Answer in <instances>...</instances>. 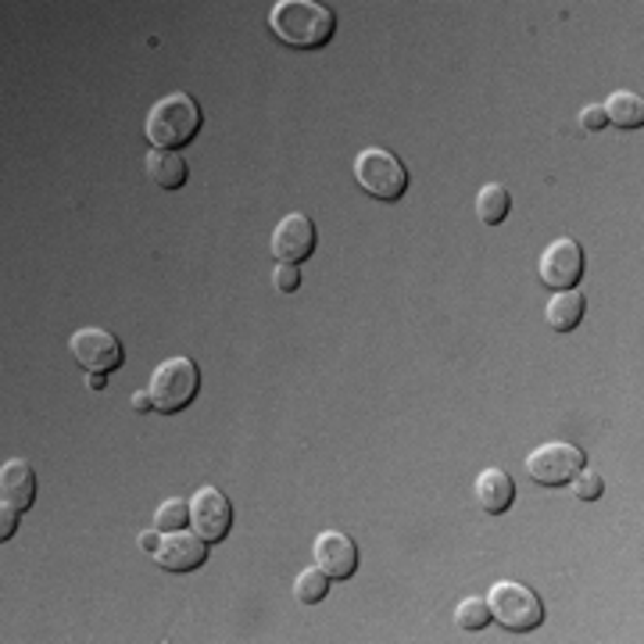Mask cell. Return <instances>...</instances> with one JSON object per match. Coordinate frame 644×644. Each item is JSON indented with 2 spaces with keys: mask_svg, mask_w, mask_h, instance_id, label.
<instances>
[{
  "mask_svg": "<svg viewBox=\"0 0 644 644\" xmlns=\"http://www.w3.org/2000/svg\"><path fill=\"white\" fill-rule=\"evenodd\" d=\"M273 287L279 290V294H294V290L301 287V269L290 262H279L273 269Z\"/></svg>",
  "mask_w": 644,
  "mask_h": 644,
  "instance_id": "obj_23",
  "label": "cell"
},
{
  "mask_svg": "<svg viewBox=\"0 0 644 644\" xmlns=\"http://www.w3.org/2000/svg\"><path fill=\"white\" fill-rule=\"evenodd\" d=\"M583 308H588V301H583V294L577 287L555 290L552 301H548V308H544V319H548V326L555 333H569L573 326H580Z\"/></svg>",
  "mask_w": 644,
  "mask_h": 644,
  "instance_id": "obj_16",
  "label": "cell"
},
{
  "mask_svg": "<svg viewBox=\"0 0 644 644\" xmlns=\"http://www.w3.org/2000/svg\"><path fill=\"white\" fill-rule=\"evenodd\" d=\"M132 412H140V416H143V412H154V405H151V394H148V387H143V391L132 394Z\"/></svg>",
  "mask_w": 644,
  "mask_h": 644,
  "instance_id": "obj_27",
  "label": "cell"
},
{
  "mask_svg": "<svg viewBox=\"0 0 644 644\" xmlns=\"http://www.w3.org/2000/svg\"><path fill=\"white\" fill-rule=\"evenodd\" d=\"M269 29L283 47L315 51L333 40L337 15L333 8L315 4V0H276L269 8Z\"/></svg>",
  "mask_w": 644,
  "mask_h": 644,
  "instance_id": "obj_1",
  "label": "cell"
},
{
  "mask_svg": "<svg viewBox=\"0 0 644 644\" xmlns=\"http://www.w3.org/2000/svg\"><path fill=\"white\" fill-rule=\"evenodd\" d=\"M143 168H148V176L162 190H179L187 184V162H184V154H179V151L151 148L148 157H143Z\"/></svg>",
  "mask_w": 644,
  "mask_h": 644,
  "instance_id": "obj_15",
  "label": "cell"
},
{
  "mask_svg": "<svg viewBox=\"0 0 644 644\" xmlns=\"http://www.w3.org/2000/svg\"><path fill=\"white\" fill-rule=\"evenodd\" d=\"M68 351L87 372H112L126 362L123 340L112 330H104V326H79V330L68 337Z\"/></svg>",
  "mask_w": 644,
  "mask_h": 644,
  "instance_id": "obj_7",
  "label": "cell"
},
{
  "mask_svg": "<svg viewBox=\"0 0 644 644\" xmlns=\"http://www.w3.org/2000/svg\"><path fill=\"white\" fill-rule=\"evenodd\" d=\"M190 522V502L184 497H165L162 505L154 508V527L157 530H179Z\"/></svg>",
  "mask_w": 644,
  "mask_h": 644,
  "instance_id": "obj_21",
  "label": "cell"
},
{
  "mask_svg": "<svg viewBox=\"0 0 644 644\" xmlns=\"http://www.w3.org/2000/svg\"><path fill=\"white\" fill-rule=\"evenodd\" d=\"M198 391H201V369H198V362L187 355H173L151 369L148 394H151L154 412H162V416L184 412L190 401L198 397Z\"/></svg>",
  "mask_w": 644,
  "mask_h": 644,
  "instance_id": "obj_3",
  "label": "cell"
},
{
  "mask_svg": "<svg viewBox=\"0 0 644 644\" xmlns=\"http://www.w3.org/2000/svg\"><path fill=\"white\" fill-rule=\"evenodd\" d=\"M0 502L15 505L18 513L36 502V472L26 458H8L0 466Z\"/></svg>",
  "mask_w": 644,
  "mask_h": 644,
  "instance_id": "obj_13",
  "label": "cell"
},
{
  "mask_svg": "<svg viewBox=\"0 0 644 644\" xmlns=\"http://www.w3.org/2000/svg\"><path fill=\"white\" fill-rule=\"evenodd\" d=\"M583 466H588V458L569 441H544L527 455L530 480L544 483V488H563V483L573 480Z\"/></svg>",
  "mask_w": 644,
  "mask_h": 644,
  "instance_id": "obj_6",
  "label": "cell"
},
{
  "mask_svg": "<svg viewBox=\"0 0 644 644\" xmlns=\"http://www.w3.org/2000/svg\"><path fill=\"white\" fill-rule=\"evenodd\" d=\"M87 387H90V391H101V387H104V372H87Z\"/></svg>",
  "mask_w": 644,
  "mask_h": 644,
  "instance_id": "obj_28",
  "label": "cell"
},
{
  "mask_svg": "<svg viewBox=\"0 0 644 644\" xmlns=\"http://www.w3.org/2000/svg\"><path fill=\"white\" fill-rule=\"evenodd\" d=\"M355 179L358 187L376 201H401L408 190V168L401 165V157L387 148H362L355 154Z\"/></svg>",
  "mask_w": 644,
  "mask_h": 644,
  "instance_id": "obj_4",
  "label": "cell"
},
{
  "mask_svg": "<svg viewBox=\"0 0 644 644\" xmlns=\"http://www.w3.org/2000/svg\"><path fill=\"white\" fill-rule=\"evenodd\" d=\"M538 276L544 287L552 290H569L580 283L583 276V248L573 237H558L548 248L541 251L538 258Z\"/></svg>",
  "mask_w": 644,
  "mask_h": 644,
  "instance_id": "obj_8",
  "label": "cell"
},
{
  "mask_svg": "<svg viewBox=\"0 0 644 644\" xmlns=\"http://www.w3.org/2000/svg\"><path fill=\"white\" fill-rule=\"evenodd\" d=\"M488 605H491V619H497L505 630H516V634L538 630L544 619V605L538 598V591L519 580H497L488 594Z\"/></svg>",
  "mask_w": 644,
  "mask_h": 644,
  "instance_id": "obj_5",
  "label": "cell"
},
{
  "mask_svg": "<svg viewBox=\"0 0 644 644\" xmlns=\"http://www.w3.org/2000/svg\"><path fill=\"white\" fill-rule=\"evenodd\" d=\"M312 555H315V566H319L330 580H348L358 566L355 541L340 530H323L312 544Z\"/></svg>",
  "mask_w": 644,
  "mask_h": 644,
  "instance_id": "obj_12",
  "label": "cell"
},
{
  "mask_svg": "<svg viewBox=\"0 0 644 644\" xmlns=\"http://www.w3.org/2000/svg\"><path fill=\"white\" fill-rule=\"evenodd\" d=\"M157 541H162V530H157V527H154V530H143V533H140V548L148 552V555H154Z\"/></svg>",
  "mask_w": 644,
  "mask_h": 644,
  "instance_id": "obj_26",
  "label": "cell"
},
{
  "mask_svg": "<svg viewBox=\"0 0 644 644\" xmlns=\"http://www.w3.org/2000/svg\"><path fill=\"white\" fill-rule=\"evenodd\" d=\"M326 591H330V577H326L319 566L301 569L298 580H294V598L301 605H319L326 598Z\"/></svg>",
  "mask_w": 644,
  "mask_h": 644,
  "instance_id": "obj_19",
  "label": "cell"
},
{
  "mask_svg": "<svg viewBox=\"0 0 644 644\" xmlns=\"http://www.w3.org/2000/svg\"><path fill=\"white\" fill-rule=\"evenodd\" d=\"M508 209H513V193H508V187H502V184H483L480 187V193H477L480 223L497 226L508 215Z\"/></svg>",
  "mask_w": 644,
  "mask_h": 644,
  "instance_id": "obj_18",
  "label": "cell"
},
{
  "mask_svg": "<svg viewBox=\"0 0 644 644\" xmlns=\"http://www.w3.org/2000/svg\"><path fill=\"white\" fill-rule=\"evenodd\" d=\"M154 563L168 569V573H190V569H198L204 558H209V541L201 538L198 530H162V541H157L154 548Z\"/></svg>",
  "mask_w": 644,
  "mask_h": 644,
  "instance_id": "obj_9",
  "label": "cell"
},
{
  "mask_svg": "<svg viewBox=\"0 0 644 644\" xmlns=\"http://www.w3.org/2000/svg\"><path fill=\"white\" fill-rule=\"evenodd\" d=\"M198 132H201V104L184 90L165 93L162 101H154L148 118H143V137H148L151 148L162 151L187 148Z\"/></svg>",
  "mask_w": 644,
  "mask_h": 644,
  "instance_id": "obj_2",
  "label": "cell"
},
{
  "mask_svg": "<svg viewBox=\"0 0 644 644\" xmlns=\"http://www.w3.org/2000/svg\"><path fill=\"white\" fill-rule=\"evenodd\" d=\"M190 527L201 533L204 541L215 544L223 541L229 527H233V505L218 488H198L190 497Z\"/></svg>",
  "mask_w": 644,
  "mask_h": 644,
  "instance_id": "obj_10",
  "label": "cell"
},
{
  "mask_svg": "<svg viewBox=\"0 0 644 644\" xmlns=\"http://www.w3.org/2000/svg\"><path fill=\"white\" fill-rule=\"evenodd\" d=\"M15 530H18V508L8 505V502H0V541H8Z\"/></svg>",
  "mask_w": 644,
  "mask_h": 644,
  "instance_id": "obj_24",
  "label": "cell"
},
{
  "mask_svg": "<svg viewBox=\"0 0 644 644\" xmlns=\"http://www.w3.org/2000/svg\"><path fill=\"white\" fill-rule=\"evenodd\" d=\"M472 494H477V505L483 508V513H505L508 505H513V497H516V483L513 477L502 469V466H488V469H480V477L477 483H472Z\"/></svg>",
  "mask_w": 644,
  "mask_h": 644,
  "instance_id": "obj_14",
  "label": "cell"
},
{
  "mask_svg": "<svg viewBox=\"0 0 644 644\" xmlns=\"http://www.w3.org/2000/svg\"><path fill=\"white\" fill-rule=\"evenodd\" d=\"M605 123H613L619 129H637L644 123V101L634 90H616L609 93V101L602 104Z\"/></svg>",
  "mask_w": 644,
  "mask_h": 644,
  "instance_id": "obj_17",
  "label": "cell"
},
{
  "mask_svg": "<svg viewBox=\"0 0 644 644\" xmlns=\"http://www.w3.org/2000/svg\"><path fill=\"white\" fill-rule=\"evenodd\" d=\"M580 126L583 129H605L609 123H605V112H602V104H588V108H580Z\"/></svg>",
  "mask_w": 644,
  "mask_h": 644,
  "instance_id": "obj_25",
  "label": "cell"
},
{
  "mask_svg": "<svg viewBox=\"0 0 644 644\" xmlns=\"http://www.w3.org/2000/svg\"><path fill=\"white\" fill-rule=\"evenodd\" d=\"M269 248L279 262H290V265H301L315 251V223L312 215L305 212H287L283 218L276 223L273 229V240Z\"/></svg>",
  "mask_w": 644,
  "mask_h": 644,
  "instance_id": "obj_11",
  "label": "cell"
},
{
  "mask_svg": "<svg viewBox=\"0 0 644 644\" xmlns=\"http://www.w3.org/2000/svg\"><path fill=\"white\" fill-rule=\"evenodd\" d=\"M491 623V605L488 598H480V594H469V598L458 602L455 609V627L458 630H483Z\"/></svg>",
  "mask_w": 644,
  "mask_h": 644,
  "instance_id": "obj_20",
  "label": "cell"
},
{
  "mask_svg": "<svg viewBox=\"0 0 644 644\" xmlns=\"http://www.w3.org/2000/svg\"><path fill=\"white\" fill-rule=\"evenodd\" d=\"M569 483H573V494L580 497V502H594V497H598L602 488H605L602 472H598V469H588V466H583Z\"/></svg>",
  "mask_w": 644,
  "mask_h": 644,
  "instance_id": "obj_22",
  "label": "cell"
}]
</instances>
